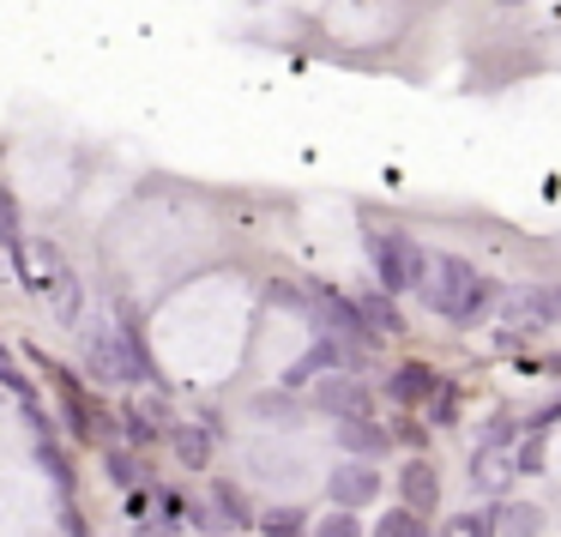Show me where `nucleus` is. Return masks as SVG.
<instances>
[{
    "label": "nucleus",
    "mask_w": 561,
    "mask_h": 537,
    "mask_svg": "<svg viewBox=\"0 0 561 537\" xmlns=\"http://www.w3.org/2000/svg\"><path fill=\"white\" fill-rule=\"evenodd\" d=\"M416 296H423L428 315H440L447 327H477V320L501 302V284L483 278L465 254H428V272H423V284H416Z\"/></svg>",
    "instance_id": "nucleus-1"
},
{
    "label": "nucleus",
    "mask_w": 561,
    "mask_h": 537,
    "mask_svg": "<svg viewBox=\"0 0 561 537\" xmlns=\"http://www.w3.org/2000/svg\"><path fill=\"white\" fill-rule=\"evenodd\" d=\"M85 368L98 380H110V387H134V380H146V387H158V363H151L146 351V332H139V315L122 302V320H110V327H91L85 332Z\"/></svg>",
    "instance_id": "nucleus-2"
},
{
    "label": "nucleus",
    "mask_w": 561,
    "mask_h": 537,
    "mask_svg": "<svg viewBox=\"0 0 561 537\" xmlns=\"http://www.w3.org/2000/svg\"><path fill=\"white\" fill-rule=\"evenodd\" d=\"M363 248H368V266H375L380 290L387 296H416V284H423V272H428V248L416 242L411 230H368Z\"/></svg>",
    "instance_id": "nucleus-3"
},
{
    "label": "nucleus",
    "mask_w": 561,
    "mask_h": 537,
    "mask_svg": "<svg viewBox=\"0 0 561 537\" xmlns=\"http://www.w3.org/2000/svg\"><path fill=\"white\" fill-rule=\"evenodd\" d=\"M308 411H320V416H368L375 411V392L356 380V368H332V375H320V380H308Z\"/></svg>",
    "instance_id": "nucleus-4"
},
{
    "label": "nucleus",
    "mask_w": 561,
    "mask_h": 537,
    "mask_svg": "<svg viewBox=\"0 0 561 537\" xmlns=\"http://www.w3.org/2000/svg\"><path fill=\"white\" fill-rule=\"evenodd\" d=\"M327 495H332V507H368V501H380V459H351L344 453L327 471Z\"/></svg>",
    "instance_id": "nucleus-5"
},
{
    "label": "nucleus",
    "mask_w": 561,
    "mask_h": 537,
    "mask_svg": "<svg viewBox=\"0 0 561 537\" xmlns=\"http://www.w3.org/2000/svg\"><path fill=\"white\" fill-rule=\"evenodd\" d=\"M55 375V399H61V411H67V429H73V441H98V423H103V404L85 392V380L73 375V368H61V363H43Z\"/></svg>",
    "instance_id": "nucleus-6"
},
{
    "label": "nucleus",
    "mask_w": 561,
    "mask_h": 537,
    "mask_svg": "<svg viewBox=\"0 0 561 537\" xmlns=\"http://www.w3.org/2000/svg\"><path fill=\"white\" fill-rule=\"evenodd\" d=\"M332 368H356V363H351V351H344V344L332 339V332H314V339H308V351H302V356H296V363L278 375V387H284V392H302L308 380L332 375Z\"/></svg>",
    "instance_id": "nucleus-7"
},
{
    "label": "nucleus",
    "mask_w": 561,
    "mask_h": 537,
    "mask_svg": "<svg viewBox=\"0 0 561 537\" xmlns=\"http://www.w3.org/2000/svg\"><path fill=\"white\" fill-rule=\"evenodd\" d=\"M435 387H440V368L435 363H416V356H404V363H392L387 375H380V392H387L399 411H423Z\"/></svg>",
    "instance_id": "nucleus-8"
},
{
    "label": "nucleus",
    "mask_w": 561,
    "mask_h": 537,
    "mask_svg": "<svg viewBox=\"0 0 561 537\" xmlns=\"http://www.w3.org/2000/svg\"><path fill=\"white\" fill-rule=\"evenodd\" d=\"M332 435H339V447L351 453V459H387V453H392V429L375 423V411H368V416H339Z\"/></svg>",
    "instance_id": "nucleus-9"
},
{
    "label": "nucleus",
    "mask_w": 561,
    "mask_h": 537,
    "mask_svg": "<svg viewBox=\"0 0 561 537\" xmlns=\"http://www.w3.org/2000/svg\"><path fill=\"white\" fill-rule=\"evenodd\" d=\"M501 320H507L513 332H525V339H531V332H549V327H561L556 320V308H549V296H543V284H531V290H513V296H501Z\"/></svg>",
    "instance_id": "nucleus-10"
},
{
    "label": "nucleus",
    "mask_w": 561,
    "mask_h": 537,
    "mask_svg": "<svg viewBox=\"0 0 561 537\" xmlns=\"http://www.w3.org/2000/svg\"><path fill=\"white\" fill-rule=\"evenodd\" d=\"M211 507V519H218V532H254V501L242 495V489L230 483V477H211L206 495H199Z\"/></svg>",
    "instance_id": "nucleus-11"
},
{
    "label": "nucleus",
    "mask_w": 561,
    "mask_h": 537,
    "mask_svg": "<svg viewBox=\"0 0 561 537\" xmlns=\"http://www.w3.org/2000/svg\"><path fill=\"white\" fill-rule=\"evenodd\" d=\"M399 501L411 513H435L440 507V477H435V465L423 459V453H411V459H404V471H399Z\"/></svg>",
    "instance_id": "nucleus-12"
},
{
    "label": "nucleus",
    "mask_w": 561,
    "mask_h": 537,
    "mask_svg": "<svg viewBox=\"0 0 561 537\" xmlns=\"http://www.w3.org/2000/svg\"><path fill=\"white\" fill-rule=\"evenodd\" d=\"M163 441H170L194 471H211V447H218V429L211 423H163Z\"/></svg>",
    "instance_id": "nucleus-13"
},
{
    "label": "nucleus",
    "mask_w": 561,
    "mask_h": 537,
    "mask_svg": "<svg viewBox=\"0 0 561 537\" xmlns=\"http://www.w3.org/2000/svg\"><path fill=\"white\" fill-rule=\"evenodd\" d=\"M103 477H110V489H139V483H151L139 447H127V441H103Z\"/></svg>",
    "instance_id": "nucleus-14"
},
{
    "label": "nucleus",
    "mask_w": 561,
    "mask_h": 537,
    "mask_svg": "<svg viewBox=\"0 0 561 537\" xmlns=\"http://www.w3.org/2000/svg\"><path fill=\"white\" fill-rule=\"evenodd\" d=\"M49 302H55V320H61V327H79V320H85V284H79L73 266L49 272Z\"/></svg>",
    "instance_id": "nucleus-15"
},
{
    "label": "nucleus",
    "mask_w": 561,
    "mask_h": 537,
    "mask_svg": "<svg viewBox=\"0 0 561 537\" xmlns=\"http://www.w3.org/2000/svg\"><path fill=\"white\" fill-rule=\"evenodd\" d=\"M356 315H363V327L375 332V339H392V332H404V315H399V296H387L375 284V290L356 296Z\"/></svg>",
    "instance_id": "nucleus-16"
},
{
    "label": "nucleus",
    "mask_w": 561,
    "mask_h": 537,
    "mask_svg": "<svg viewBox=\"0 0 561 537\" xmlns=\"http://www.w3.org/2000/svg\"><path fill=\"white\" fill-rule=\"evenodd\" d=\"M0 248L13 254V266L25 272V260H31V242H25V212H19V194L7 182H0Z\"/></svg>",
    "instance_id": "nucleus-17"
},
{
    "label": "nucleus",
    "mask_w": 561,
    "mask_h": 537,
    "mask_svg": "<svg viewBox=\"0 0 561 537\" xmlns=\"http://www.w3.org/2000/svg\"><path fill=\"white\" fill-rule=\"evenodd\" d=\"M495 537H543V507L531 501H495Z\"/></svg>",
    "instance_id": "nucleus-18"
},
{
    "label": "nucleus",
    "mask_w": 561,
    "mask_h": 537,
    "mask_svg": "<svg viewBox=\"0 0 561 537\" xmlns=\"http://www.w3.org/2000/svg\"><path fill=\"white\" fill-rule=\"evenodd\" d=\"M308 507H296V501H278V507H260L254 513V532L260 537H308Z\"/></svg>",
    "instance_id": "nucleus-19"
},
{
    "label": "nucleus",
    "mask_w": 561,
    "mask_h": 537,
    "mask_svg": "<svg viewBox=\"0 0 561 537\" xmlns=\"http://www.w3.org/2000/svg\"><path fill=\"white\" fill-rule=\"evenodd\" d=\"M368 537H428V519H423V513H411V507L399 501V507H387L375 525H368Z\"/></svg>",
    "instance_id": "nucleus-20"
},
{
    "label": "nucleus",
    "mask_w": 561,
    "mask_h": 537,
    "mask_svg": "<svg viewBox=\"0 0 561 537\" xmlns=\"http://www.w3.org/2000/svg\"><path fill=\"white\" fill-rule=\"evenodd\" d=\"M423 411H428V429H453V423H459V387H453V380L440 375V387L428 392Z\"/></svg>",
    "instance_id": "nucleus-21"
},
{
    "label": "nucleus",
    "mask_w": 561,
    "mask_h": 537,
    "mask_svg": "<svg viewBox=\"0 0 561 537\" xmlns=\"http://www.w3.org/2000/svg\"><path fill=\"white\" fill-rule=\"evenodd\" d=\"M440 537H495V513L489 507H465L440 525Z\"/></svg>",
    "instance_id": "nucleus-22"
},
{
    "label": "nucleus",
    "mask_w": 561,
    "mask_h": 537,
    "mask_svg": "<svg viewBox=\"0 0 561 537\" xmlns=\"http://www.w3.org/2000/svg\"><path fill=\"white\" fill-rule=\"evenodd\" d=\"M122 441L127 447H151V441H163V423H151V411H139V404H127L122 411Z\"/></svg>",
    "instance_id": "nucleus-23"
},
{
    "label": "nucleus",
    "mask_w": 561,
    "mask_h": 537,
    "mask_svg": "<svg viewBox=\"0 0 561 537\" xmlns=\"http://www.w3.org/2000/svg\"><path fill=\"white\" fill-rule=\"evenodd\" d=\"M308 532H314V537H368V525L356 519V507H332V513H320Z\"/></svg>",
    "instance_id": "nucleus-24"
},
{
    "label": "nucleus",
    "mask_w": 561,
    "mask_h": 537,
    "mask_svg": "<svg viewBox=\"0 0 561 537\" xmlns=\"http://www.w3.org/2000/svg\"><path fill=\"white\" fill-rule=\"evenodd\" d=\"M519 416H513V411H495V416H489V429H483V441H477V447H495V453H507L513 447V441H519Z\"/></svg>",
    "instance_id": "nucleus-25"
},
{
    "label": "nucleus",
    "mask_w": 561,
    "mask_h": 537,
    "mask_svg": "<svg viewBox=\"0 0 561 537\" xmlns=\"http://www.w3.org/2000/svg\"><path fill=\"white\" fill-rule=\"evenodd\" d=\"M134 537H182V519H175V513H163L158 501H151V507L134 519Z\"/></svg>",
    "instance_id": "nucleus-26"
},
{
    "label": "nucleus",
    "mask_w": 561,
    "mask_h": 537,
    "mask_svg": "<svg viewBox=\"0 0 561 537\" xmlns=\"http://www.w3.org/2000/svg\"><path fill=\"white\" fill-rule=\"evenodd\" d=\"M392 447L423 453L428 447V423H416V411H399V423H392Z\"/></svg>",
    "instance_id": "nucleus-27"
},
{
    "label": "nucleus",
    "mask_w": 561,
    "mask_h": 537,
    "mask_svg": "<svg viewBox=\"0 0 561 537\" xmlns=\"http://www.w3.org/2000/svg\"><path fill=\"white\" fill-rule=\"evenodd\" d=\"M37 459L49 465V483H55V489H67V495H73V459H67L61 447H49V441H43V447H37Z\"/></svg>",
    "instance_id": "nucleus-28"
},
{
    "label": "nucleus",
    "mask_w": 561,
    "mask_h": 537,
    "mask_svg": "<svg viewBox=\"0 0 561 537\" xmlns=\"http://www.w3.org/2000/svg\"><path fill=\"white\" fill-rule=\"evenodd\" d=\"M248 411H254V416H284V423H290V416H296V392H284V387L278 392H260Z\"/></svg>",
    "instance_id": "nucleus-29"
},
{
    "label": "nucleus",
    "mask_w": 561,
    "mask_h": 537,
    "mask_svg": "<svg viewBox=\"0 0 561 537\" xmlns=\"http://www.w3.org/2000/svg\"><path fill=\"white\" fill-rule=\"evenodd\" d=\"M218 537H260V532H218Z\"/></svg>",
    "instance_id": "nucleus-30"
},
{
    "label": "nucleus",
    "mask_w": 561,
    "mask_h": 537,
    "mask_svg": "<svg viewBox=\"0 0 561 537\" xmlns=\"http://www.w3.org/2000/svg\"><path fill=\"white\" fill-rule=\"evenodd\" d=\"M0 356H7V339H0Z\"/></svg>",
    "instance_id": "nucleus-31"
}]
</instances>
